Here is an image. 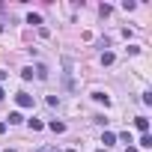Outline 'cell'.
Here are the masks:
<instances>
[{"mask_svg":"<svg viewBox=\"0 0 152 152\" xmlns=\"http://www.w3.org/2000/svg\"><path fill=\"white\" fill-rule=\"evenodd\" d=\"M15 102H18V107H33V96H27V93H15Z\"/></svg>","mask_w":152,"mask_h":152,"instance_id":"1","label":"cell"},{"mask_svg":"<svg viewBox=\"0 0 152 152\" xmlns=\"http://www.w3.org/2000/svg\"><path fill=\"white\" fill-rule=\"evenodd\" d=\"M134 128H137L140 134H146V131H149V119H146V116H137V119H134Z\"/></svg>","mask_w":152,"mask_h":152,"instance_id":"2","label":"cell"},{"mask_svg":"<svg viewBox=\"0 0 152 152\" xmlns=\"http://www.w3.org/2000/svg\"><path fill=\"white\" fill-rule=\"evenodd\" d=\"M48 128H51L54 134H63V131H66V125H63V122H57V119H51V122H48Z\"/></svg>","mask_w":152,"mask_h":152,"instance_id":"3","label":"cell"},{"mask_svg":"<svg viewBox=\"0 0 152 152\" xmlns=\"http://www.w3.org/2000/svg\"><path fill=\"white\" fill-rule=\"evenodd\" d=\"M93 99H96L99 104H104V107L110 104V99H107V93H93Z\"/></svg>","mask_w":152,"mask_h":152,"instance_id":"4","label":"cell"},{"mask_svg":"<svg viewBox=\"0 0 152 152\" xmlns=\"http://www.w3.org/2000/svg\"><path fill=\"white\" fill-rule=\"evenodd\" d=\"M102 143H104V146H113V143H116V134H113V131H104Z\"/></svg>","mask_w":152,"mask_h":152,"instance_id":"5","label":"cell"},{"mask_svg":"<svg viewBox=\"0 0 152 152\" xmlns=\"http://www.w3.org/2000/svg\"><path fill=\"white\" fill-rule=\"evenodd\" d=\"M18 122H24V116L15 110V113H9V125H18Z\"/></svg>","mask_w":152,"mask_h":152,"instance_id":"6","label":"cell"},{"mask_svg":"<svg viewBox=\"0 0 152 152\" xmlns=\"http://www.w3.org/2000/svg\"><path fill=\"white\" fill-rule=\"evenodd\" d=\"M102 63L110 66V63H113V51H104V54H102Z\"/></svg>","mask_w":152,"mask_h":152,"instance_id":"7","label":"cell"},{"mask_svg":"<svg viewBox=\"0 0 152 152\" xmlns=\"http://www.w3.org/2000/svg\"><path fill=\"white\" fill-rule=\"evenodd\" d=\"M140 146H143V149H152V137L143 134V137H140Z\"/></svg>","mask_w":152,"mask_h":152,"instance_id":"8","label":"cell"},{"mask_svg":"<svg viewBox=\"0 0 152 152\" xmlns=\"http://www.w3.org/2000/svg\"><path fill=\"white\" fill-rule=\"evenodd\" d=\"M27 24H42V18H39L36 12H30V15H27Z\"/></svg>","mask_w":152,"mask_h":152,"instance_id":"9","label":"cell"},{"mask_svg":"<svg viewBox=\"0 0 152 152\" xmlns=\"http://www.w3.org/2000/svg\"><path fill=\"white\" fill-rule=\"evenodd\" d=\"M36 75H39V78L45 81V78H48V69H45V66H36Z\"/></svg>","mask_w":152,"mask_h":152,"instance_id":"10","label":"cell"},{"mask_svg":"<svg viewBox=\"0 0 152 152\" xmlns=\"http://www.w3.org/2000/svg\"><path fill=\"white\" fill-rule=\"evenodd\" d=\"M3 81H6V72H3V69H0V84H3Z\"/></svg>","mask_w":152,"mask_h":152,"instance_id":"11","label":"cell"},{"mask_svg":"<svg viewBox=\"0 0 152 152\" xmlns=\"http://www.w3.org/2000/svg\"><path fill=\"white\" fill-rule=\"evenodd\" d=\"M3 99H6V93H3V87H0V102H3Z\"/></svg>","mask_w":152,"mask_h":152,"instance_id":"12","label":"cell"},{"mask_svg":"<svg viewBox=\"0 0 152 152\" xmlns=\"http://www.w3.org/2000/svg\"><path fill=\"white\" fill-rule=\"evenodd\" d=\"M3 131H6V122H0V134H3Z\"/></svg>","mask_w":152,"mask_h":152,"instance_id":"13","label":"cell"},{"mask_svg":"<svg viewBox=\"0 0 152 152\" xmlns=\"http://www.w3.org/2000/svg\"><path fill=\"white\" fill-rule=\"evenodd\" d=\"M3 152H15V149H3Z\"/></svg>","mask_w":152,"mask_h":152,"instance_id":"14","label":"cell"}]
</instances>
